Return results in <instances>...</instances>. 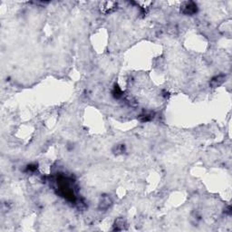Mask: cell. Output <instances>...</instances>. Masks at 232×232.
<instances>
[{
    "instance_id": "cell-1",
    "label": "cell",
    "mask_w": 232,
    "mask_h": 232,
    "mask_svg": "<svg viewBox=\"0 0 232 232\" xmlns=\"http://www.w3.org/2000/svg\"><path fill=\"white\" fill-rule=\"evenodd\" d=\"M183 12L185 14H189V15H192L194 14L195 12H197V6L194 4V3H187L185 6H184V10Z\"/></svg>"
},
{
    "instance_id": "cell-2",
    "label": "cell",
    "mask_w": 232,
    "mask_h": 232,
    "mask_svg": "<svg viewBox=\"0 0 232 232\" xmlns=\"http://www.w3.org/2000/svg\"><path fill=\"white\" fill-rule=\"evenodd\" d=\"M224 80H225V76L224 75H218V76H216L214 77L212 80H211V86H213V87H217V86H219V85H220L221 83H223Z\"/></svg>"
}]
</instances>
